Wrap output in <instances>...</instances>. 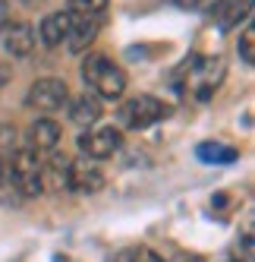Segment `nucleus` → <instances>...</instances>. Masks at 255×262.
<instances>
[{"mask_svg": "<svg viewBox=\"0 0 255 262\" xmlns=\"http://www.w3.org/2000/svg\"><path fill=\"white\" fill-rule=\"evenodd\" d=\"M82 79L98 101H120L123 92H126L123 70L114 60H107L104 54H88L85 63H82Z\"/></svg>", "mask_w": 255, "mask_h": 262, "instance_id": "1", "label": "nucleus"}, {"mask_svg": "<svg viewBox=\"0 0 255 262\" xmlns=\"http://www.w3.org/2000/svg\"><path fill=\"white\" fill-rule=\"evenodd\" d=\"M180 76H189L186 79V92H192V98L205 101L214 95V89L221 85L224 79V60L221 57H195V54H189V57L183 60V67H180Z\"/></svg>", "mask_w": 255, "mask_h": 262, "instance_id": "2", "label": "nucleus"}, {"mask_svg": "<svg viewBox=\"0 0 255 262\" xmlns=\"http://www.w3.org/2000/svg\"><path fill=\"white\" fill-rule=\"evenodd\" d=\"M170 114V104H164L155 95H136V98H126L117 111V120L120 129H148L161 120H167Z\"/></svg>", "mask_w": 255, "mask_h": 262, "instance_id": "3", "label": "nucleus"}, {"mask_svg": "<svg viewBox=\"0 0 255 262\" xmlns=\"http://www.w3.org/2000/svg\"><path fill=\"white\" fill-rule=\"evenodd\" d=\"M123 148V129L120 126H92L79 136V152L88 161H104Z\"/></svg>", "mask_w": 255, "mask_h": 262, "instance_id": "4", "label": "nucleus"}, {"mask_svg": "<svg viewBox=\"0 0 255 262\" xmlns=\"http://www.w3.org/2000/svg\"><path fill=\"white\" fill-rule=\"evenodd\" d=\"M69 101V85L57 76H44V79H35L26 92V104L38 114H50V111H60Z\"/></svg>", "mask_w": 255, "mask_h": 262, "instance_id": "5", "label": "nucleus"}, {"mask_svg": "<svg viewBox=\"0 0 255 262\" xmlns=\"http://www.w3.org/2000/svg\"><path fill=\"white\" fill-rule=\"evenodd\" d=\"M10 167H13V177H16V183H19V190H22L26 199H35V196L44 193V164H41V158L35 152H29V148L19 145V152L13 155Z\"/></svg>", "mask_w": 255, "mask_h": 262, "instance_id": "6", "label": "nucleus"}, {"mask_svg": "<svg viewBox=\"0 0 255 262\" xmlns=\"http://www.w3.org/2000/svg\"><path fill=\"white\" fill-rule=\"evenodd\" d=\"M104 186V171L88 161V158H69L66 164V190L79 193V196H92Z\"/></svg>", "mask_w": 255, "mask_h": 262, "instance_id": "7", "label": "nucleus"}, {"mask_svg": "<svg viewBox=\"0 0 255 262\" xmlns=\"http://www.w3.org/2000/svg\"><path fill=\"white\" fill-rule=\"evenodd\" d=\"M60 136H63V129H60L57 120L38 117V120H32V126L26 129V145H22V148L35 152L38 158H41V155H54V152H57Z\"/></svg>", "mask_w": 255, "mask_h": 262, "instance_id": "8", "label": "nucleus"}, {"mask_svg": "<svg viewBox=\"0 0 255 262\" xmlns=\"http://www.w3.org/2000/svg\"><path fill=\"white\" fill-rule=\"evenodd\" d=\"M98 32H101V16H72V29L66 35V48L72 54H82V51H88L95 45Z\"/></svg>", "mask_w": 255, "mask_h": 262, "instance_id": "9", "label": "nucleus"}, {"mask_svg": "<svg viewBox=\"0 0 255 262\" xmlns=\"http://www.w3.org/2000/svg\"><path fill=\"white\" fill-rule=\"evenodd\" d=\"M72 29V13L69 10H57V13H47L41 26H38V35H41V45L44 48H57L66 41V35Z\"/></svg>", "mask_w": 255, "mask_h": 262, "instance_id": "10", "label": "nucleus"}, {"mask_svg": "<svg viewBox=\"0 0 255 262\" xmlns=\"http://www.w3.org/2000/svg\"><path fill=\"white\" fill-rule=\"evenodd\" d=\"M101 114H104V107H101V101L92 95V92H85V95L69 101V120L76 126H88V129H92V126H98Z\"/></svg>", "mask_w": 255, "mask_h": 262, "instance_id": "11", "label": "nucleus"}, {"mask_svg": "<svg viewBox=\"0 0 255 262\" xmlns=\"http://www.w3.org/2000/svg\"><path fill=\"white\" fill-rule=\"evenodd\" d=\"M4 48L13 54V57H29L35 51V29L26 23H13L4 32Z\"/></svg>", "mask_w": 255, "mask_h": 262, "instance_id": "12", "label": "nucleus"}, {"mask_svg": "<svg viewBox=\"0 0 255 262\" xmlns=\"http://www.w3.org/2000/svg\"><path fill=\"white\" fill-rule=\"evenodd\" d=\"M10 161H0V205H7V209H19V205L26 202V196H22L19 183H16V177H13Z\"/></svg>", "mask_w": 255, "mask_h": 262, "instance_id": "13", "label": "nucleus"}, {"mask_svg": "<svg viewBox=\"0 0 255 262\" xmlns=\"http://www.w3.org/2000/svg\"><path fill=\"white\" fill-rule=\"evenodd\" d=\"M249 16H252V0H227L224 10L217 13V29L230 32V29H236L240 23H246Z\"/></svg>", "mask_w": 255, "mask_h": 262, "instance_id": "14", "label": "nucleus"}, {"mask_svg": "<svg viewBox=\"0 0 255 262\" xmlns=\"http://www.w3.org/2000/svg\"><path fill=\"white\" fill-rule=\"evenodd\" d=\"M19 152V133L13 123H0V161H10Z\"/></svg>", "mask_w": 255, "mask_h": 262, "instance_id": "15", "label": "nucleus"}, {"mask_svg": "<svg viewBox=\"0 0 255 262\" xmlns=\"http://www.w3.org/2000/svg\"><path fill=\"white\" fill-rule=\"evenodd\" d=\"M198 158H202V161L221 164V161H233L236 152H233V148H224L221 142H205V145H198Z\"/></svg>", "mask_w": 255, "mask_h": 262, "instance_id": "16", "label": "nucleus"}, {"mask_svg": "<svg viewBox=\"0 0 255 262\" xmlns=\"http://www.w3.org/2000/svg\"><path fill=\"white\" fill-rule=\"evenodd\" d=\"M107 4H111V0H69L66 10L72 16H101L107 10Z\"/></svg>", "mask_w": 255, "mask_h": 262, "instance_id": "17", "label": "nucleus"}, {"mask_svg": "<svg viewBox=\"0 0 255 262\" xmlns=\"http://www.w3.org/2000/svg\"><path fill=\"white\" fill-rule=\"evenodd\" d=\"M236 51H240V60H243L246 67L255 63V29H252V26H246V32L240 35V45H236Z\"/></svg>", "mask_w": 255, "mask_h": 262, "instance_id": "18", "label": "nucleus"}, {"mask_svg": "<svg viewBox=\"0 0 255 262\" xmlns=\"http://www.w3.org/2000/svg\"><path fill=\"white\" fill-rule=\"evenodd\" d=\"M133 262H167V259L148 247H139V250H133Z\"/></svg>", "mask_w": 255, "mask_h": 262, "instance_id": "19", "label": "nucleus"}, {"mask_svg": "<svg viewBox=\"0 0 255 262\" xmlns=\"http://www.w3.org/2000/svg\"><path fill=\"white\" fill-rule=\"evenodd\" d=\"M224 4H227V0H198L195 10H202L205 16H217V13L224 10Z\"/></svg>", "mask_w": 255, "mask_h": 262, "instance_id": "20", "label": "nucleus"}, {"mask_svg": "<svg viewBox=\"0 0 255 262\" xmlns=\"http://www.w3.org/2000/svg\"><path fill=\"white\" fill-rule=\"evenodd\" d=\"M10 26H13V10H10L7 0H0V35H4Z\"/></svg>", "mask_w": 255, "mask_h": 262, "instance_id": "21", "label": "nucleus"}, {"mask_svg": "<svg viewBox=\"0 0 255 262\" xmlns=\"http://www.w3.org/2000/svg\"><path fill=\"white\" fill-rule=\"evenodd\" d=\"M173 4H176V7H183V10H189V7L195 10V7H198V0H173Z\"/></svg>", "mask_w": 255, "mask_h": 262, "instance_id": "22", "label": "nucleus"}, {"mask_svg": "<svg viewBox=\"0 0 255 262\" xmlns=\"http://www.w3.org/2000/svg\"><path fill=\"white\" fill-rule=\"evenodd\" d=\"M7 82H10V70H7V67H0V89H4Z\"/></svg>", "mask_w": 255, "mask_h": 262, "instance_id": "23", "label": "nucleus"}, {"mask_svg": "<svg viewBox=\"0 0 255 262\" xmlns=\"http://www.w3.org/2000/svg\"><path fill=\"white\" fill-rule=\"evenodd\" d=\"M180 262H208V259H205V256H183Z\"/></svg>", "mask_w": 255, "mask_h": 262, "instance_id": "24", "label": "nucleus"}, {"mask_svg": "<svg viewBox=\"0 0 255 262\" xmlns=\"http://www.w3.org/2000/svg\"><path fill=\"white\" fill-rule=\"evenodd\" d=\"M22 4H29V7H32V4H41V0H22Z\"/></svg>", "mask_w": 255, "mask_h": 262, "instance_id": "25", "label": "nucleus"}]
</instances>
